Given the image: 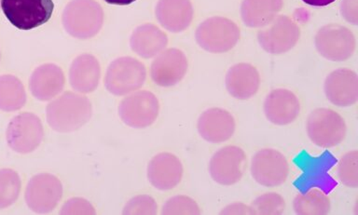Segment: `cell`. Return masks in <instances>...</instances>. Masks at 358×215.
Wrapping results in <instances>:
<instances>
[{
  "label": "cell",
  "mask_w": 358,
  "mask_h": 215,
  "mask_svg": "<svg viewBox=\"0 0 358 215\" xmlns=\"http://www.w3.org/2000/svg\"><path fill=\"white\" fill-rule=\"evenodd\" d=\"M168 38L156 25L145 24L136 28L131 34L130 45L133 52L142 58H152L166 47Z\"/></svg>",
  "instance_id": "cb8c5ba5"
},
{
  "label": "cell",
  "mask_w": 358,
  "mask_h": 215,
  "mask_svg": "<svg viewBox=\"0 0 358 215\" xmlns=\"http://www.w3.org/2000/svg\"><path fill=\"white\" fill-rule=\"evenodd\" d=\"M315 43L320 55L333 61H343L351 57L357 44L351 30L335 24L320 28L316 34Z\"/></svg>",
  "instance_id": "52a82bcc"
},
{
  "label": "cell",
  "mask_w": 358,
  "mask_h": 215,
  "mask_svg": "<svg viewBox=\"0 0 358 215\" xmlns=\"http://www.w3.org/2000/svg\"><path fill=\"white\" fill-rule=\"evenodd\" d=\"M246 156L242 148L228 145L212 156L209 172L213 180L222 186L238 183L245 172Z\"/></svg>",
  "instance_id": "4fadbf2b"
},
{
  "label": "cell",
  "mask_w": 358,
  "mask_h": 215,
  "mask_svg": "<svg viewBox=\"0 0 358 215\" xmlns=\"http://www.w3.org/2000/svg\"><path fill=\"white\" fill-rule=\"evenodd\" d=\"M301 105L298 97L288 89H274L264 102V113L268 121L275 125H287L298 117Z\"/></svg>",
  "instance_id": "d6986e66"
},
{
  "label": "cell",
  "mask_w": 358,
  "mask_h": 215,
  "mask_svg": "<svg viewBox=\"0 0 358 215\" xmlns=\"http://www.w3.org/2000/svg\"><path fill=\"white\" fill-rule=\"evenodd\" d=\"M155 14L162 27L179 33L192 24L193 7L190 0H159Z\"/></svg>",
  "instance_id": "44dd1931"
},
{
  "label": "cell",
  "mask_w": 358,
  "mask_h": 215,
  "mask_svg": "<svg viewBox=\"0 0 358 215\" xmlns=\"http://www.w3.org/2000/svg\"><path fill=\"white\" fill-rule=\"evenodd\" d=\"M294 209L296 214L323 215L330 211V200L326 193L319 189H309L294 200Z\"/></svg>",
  "instance_id": "4316f807"
},
{
  "label": "cell",
  "mask_w": 358,
  "mask_h": 215,
  "mask_svg": "<svg viewBox=\"0 0 358 215\" xmlns=\"http://www.w3.org/2000/svg\"><path fill=\"white\" fill-rule=\"evenodd\" d=\"M302 1L308 5L315 6V7H324V6L331 4L336 0H302Z\"/></svg>",
  "instance_id": "d590c367"
},
{
  "label": "cell",
  "mask_w": 358,
  "mask_h": 215,
  "mask_svg": "<svg viewBox=\"0 0 358 215\" xmlns=\"http://www.w3.org/2000/svg\"><path fill=\"white\" fill-rule=\"evenodd\" d=\"M61 214H94V206L84 198H74L62 207Z\"/></svg>",
  "instance_id": "d6a6232c"
},
{
  "label": "cell",
  "mask_w": 358,
  "mask_h": 215,
  "mask_svg": "<svg viewBox=\"0 0 358 215\" xmlns=\"http://www.w3.org/2000/svg\"><path fill=\"white\" fill-rule=\"evenodd\" d=\"M341 13L350 24H358V0H343Z\"/></svg>",
  "instance_id": "836d02e7"
},
{
  "label": "cell",
  "mask_w": 358,
  "mask_h": 215,
  "mask_svg": "<svg viewBox=\"0 0 358 215\" xmlns=\"http://www.w3.org/2000/svg\"><path fill=\"white\" fill-rule=\"evenodd\" d=\"M43 126L39 117L32 113H22L13 117L7 128V141L15 152H33L43 140Z\"/></svg>",
  "instance_id": "9c48e42d"
},
{
  "label": "cell",
  "mask_w": 358,
  "mask_h": 215,
  "mask_svg": "<svg viewBox=\"0 0 358 215\" xmlns=\"http://www.w3.org/2000/svg\"><path fill=\"white\" fill-rule=\"evenodd\" d=\"M147 70L144 64L131 57H120L109 64L106 75V88L110 94L122 96L144 85Z\"/></svg>",
  "instance_id": "5b68a950"
},
{
  "label": "cell",
  "mask_w": 358,
  "mask_h": 215,
  "mask_svg": "<svg viewBox=\"0 0 358 215\" xmlns=\"http://www.w3.org/2000/svg\"><path fill=\"white\" fill-rule=\"evenodd\" d=\"M162 214H200L201 211L194 200L186 195H176L166 201L162 207Z\"/></svg>",
  "instance_id": "4dcf8cb0"
},
{
  "label": "cell",
  "mask_w": 358,
  "mask_h": 215,
  "mask_svg": "<svg viewBox=\"0 0 358 215\" xmlns=\"http://www.w3.org/2000/svg\"><path fill=\"white\" fill-rule=\"evenodd\" d=\"M0 3H1V0H0Z\"/></svg>",
  "instance_id": "74e56055"
},
{
  "label": "cell",
  "mask_w": 358,
  "mask_h": 215,
  "mask_svg": "<svg viewBox=\"0 0 358 215\" xmlns=\"http://www.w3.org/2000/svg\"><path fill=\"white\" fill-rule=\"evenodd\" d=\"M92 103L88 98L74 92H64L47 106L46 117L50 127L59 133H71L91 119Z\"/></svg>",
  "instance_id": "6da1fadb"
},
{
  "label": "cell",
  "mask_w": 358,
  "mask_h": 215,
  "mask_svg": "<svg viewBox=\"0 0 358 215\" xmlns=\"http://www.w3.org/2000/svg\"><path fill=\"white\" fill-rule=\"evenodd\" d=\"M235 120L231 114L221 108H210L201 114L198 131L201 138L209 142L228 141L235 131Z\"/></svg>",
  "instance_id": "ac0fdd59"
},
{
  "label": "cell",
  "mask_w": 358,
  "mask_h": 215,
  "mask_svg": "<svg viewBox=\"0 0 358 215\" xmlns=\"http://www.w3.org/2000/svg\"><path fill=\"white\" fill-rule=\"evenodd\" d=\"M21 191V179L10 169L0 170V209L13 205Z\"/></svg>",
  "instance_id": "83f0119b"
},
{
  "label": "cell",
  "mask_w": 358,
  "mask_h": 215,
  "mask_svg": "<svg viewBox=\"0 0 358 215\" xmlns=\"http://www.w3.org/2000/svg\"><path fill=\"white\" fill-rule=\"evenodd\" d=\"M64 75L55 64H42L31 75L29 88L33 96L39 101H49L63 91Z\"/></svg>",
  "instance_id": "ffe728a7"
},
{
  "label": "cell",
  "mask_w": 358,
  "mask_h": 215,
  "mask_svg": "<svg viewBox=\"0 0 358 215\" xmlns=\"http://www.w3.org/2000/svg\"><path fill=\"white\" fill-rule=\"evenodd\" d=\"M159 100L152 92H134L124 98L119 106V114L122 121L131 128L148 127L155 121L159 114Z\"/></svg>",
  "instance_id": "30bf717a"
},
{
  "label": "cell",
  "mask_w": 358,
  "mask_h": 215,
  "mask_svg": "<svg viewBox=\"0 0 358 215\" xmlns=\"http://www.w3.org/2000/svg\"><path fill=\"white\" fill-rule=\"evenodd\" d=\"M221 214H252L250 207L243 205V204L236 203L234 205H229L227 208L224 209Z\"/></svg>",
  "instance_id": "e575fe53"
},
{
  "label": "cell",
  "mask_w": 358,
  "mask_h": 215,
  "mask_svg": "<svg viewBox=\"0 0 358 215\" xmlns=\"http://www.w3.org/2000/svg\"><path fill=\"white\" fill-rule=\"evenodd\" d=\"M6 18L20 30H30L46 24L52 15V0H1Z\"/></svg>",
  "instance_id": "277c9868"
},
{
  "label": "cell",
  "mask_w": 358,
  "mask_h": 215,
  "mask_svg": "<svg viewBox=\"0 0 358 215\" xmlns=\"http://www.w3.org/2000/svg\"><path fill=\"white\" fill-rule=\"evenodd\" d=\"M307 133L310 141L317 147H336L345 138V121L331 109H315L308 117Z\"/></svg>",
  "instance_id": "8992f818"
},
{
  "label": "cell",
  "mask_w": 358,
  "mask_h": 215,
  "mask_svg": "<svg viewBox=\"0 0 358 215\" xmlns=\"http://www.w3.org/2000/svg\"><path fill=\"white\" fill-rule=\"evenodd\" d=\"M252 214H281L285 209L284 198L276 193L259 195L250 206Z\"/></svg>",
  "instance_id": "f1b7e54d"
},
{
  "label": "cell",
  "mask_w": 358,
  "mask_h": 215,
  "mask_svg": "<svg viewBox=\"0 0 358 215\" xmlns=\"http://www.w3.org/2000/svg\"><path fill=\"white\" fill-rule=\"evenodd\" d=\"M187 70V59L178 49H168L157 56L151 64L153 82L161 87L175 86L180 82Z\"/></svg>",
  "instance_id": "5bb4252c"
},
{
  "label": "cell",
  "mask_w": 358,
  "mask_h": 215,
  "mask_svg": "<svg viewBox=\"0 0 358 215\" xmlns=\"http://www.w3.org/2000/svg\"><path fill=\"white\" fill-rule=\"evenodd\" d=\"M199 46L212 53H223L234 49L240 39V29L231 20L215 16L199 25L195 34Z\"/></svg>",
  "instance_id": "3957f363"
},
{
  "label": "cell",
  "mask_w": 358,
  "mask_h": 215,
  "mask_svg": "<svg viewBox=\"0 0 358 215\" xmlns=\"http://www.w3.org/2000/svg\"><path fill=\"white\" fill-rule=\"evenodd\" d=\"M327 99L337 106L346 108L357 102L358 77L352 70L341 68L330 73L324 81Z\"/></svg>",
  "instance_id": "9a60e30c"
},
{
  "label": "cell",
  "mask_w": 358,
  "mask_h": 215,
  "mask_svg": "<svg viewBox=\"0 0 358 215\" xmlns=\"http://www.w3.org/2000/svg\"><path fill=\"white\" fill-rule=\"evenodd\" d=\"M62 22L70 36L80 39L91 38L103 27V8L94 0H72L64 8Z\"/></svg>",
  "instance_id": "7a4b0ae2"
},
{
  "label": "cell",
  "mask_w": 358,
  "mask_h": 215,
  "mask_svg": "<svg viewBox=\"0 0 358 215\" xmlns=\"http://www.w3.org/2000/svg\"><path fill=\"white\" fill-rule=\"evenodd\" d=\"M338 177L347 186H358V152L357 150L345 154L338 163Z\"/></svg>",
  "instance_id": "f546056e"
},
{
  "label": "cell",
  "mask_w": 358,
  "mask_h": 215,
  "mask_svg": "<svg viewBox=\"0 0 358 215\" xmlns=\"http://www.w3.org/2000/svg\"><path fill=\"white\" fill-rule=\"evenodd\" d=\"M27 102V92L21 80L14 75L0 77V109L3 111H15L21 109Z\"/></svg>",
  "instance_id": "484cf974"
},
{
  "label": "cell",
  "mask_w": 358,
  "mask_h": 215,
  "mask_svg": "<svg viewBox=\"0 0 358 215\" xmlns=\"http://www.w3.org/2000/svg\"><path fill=\"white\" fill-rule=\"evenodd\" d=\"M105 1L111 5L126 6L131 4L136 0H105Z\"/></svg>",
  "instance_id": "8d00e7d4"
},
{
  "label": "cell",
  "mask_w": 358,
  "mask_h": 215,
  "mask_svg": "<svg viewBox=\"0 0 358 215\" xmlns=\"http://www.w3.org/2000/svg\"><path fill=\"white\" fill-rule=\"evenodd\" d=\"M289 166L285 156L279 151L262 149L255 154L251 161V175L262 186H281L287 180Z\"/></svg>",
  "instance_id": "7c38bea8"
},
{
  "label": "cell",
  "mask_w": 358,
  "mask_h": 215,
  "mask_svg": "<svg viewBox=\"0 0 358 215\" xmlns=\"http://www.w3.org/2000/svg\"><path fill=\"white\" fill-rule=\"evenodd\" d=\"M260 77L256 67L249 64H237L229 69L226 88L232 97L248 100L259 91Z\"/></svg>",
  "instance_id": "7402d4cb"
},
{
  "label": "cell",
  "mask_w": 358,
  "mask_h": 215,
  "mask_svg": "<svg viewBox=\"0 0 358 215\" xmlns=\"http://www.w3.org/2000/svg\"><path fill=\"white\" fill-rule=\"evenodd\" d=\"M183 176V166L175 155L161 153L151 159L148 167V178L159 190H171L178 186Z\"/></svg>",
  "instance_id": "e0dca14e"
},
{
  "label": "cell",
  "mask_w": 358,
  "mask_h": 215,
  "mask_svg": "<svg viewBox=\"0 0 358 215\" xmlns=\"http://www.w3.org/2000/svg\"><path fill=\"white\" fill-rule=\"evenodd\" d=\"M100 77V64L94 55L78 56L70 66V84L75 91L81 94H90L95 91L99 84Z\"/></svg>",
  "instance_id": "603a6c76"
},
{
  "label": "cell",
  "mask_w": 358,
  "mask_h": 215,
  "mask_svg": "<svg viewBox=\"0 0 358 215\" xmlns=\"http://www.w3.org/2000/svg\"><path fill=\"white\" fill-rule=\"evenodd\" d=\"M282 8V0H243L241 16L246 27H264L276 18Z\"/></svg>",
  "instance_id": "d4e9b609"
},
{
  "label": "cell",
  "mask_w": 358,
  "mask_h": 215,
  "mask_svg": "<svg viewBox=\"0 0 358 215\" xmlns=\"http://www.w3.org/2000/svg\"><path fill=\"white\" fill-rule=\"evenodd\" d=\"M63 195V186L60 180L49 173L35 175L28 181L25 190L27 206L36 214L52 212Z\"/></svg>",
  "instance_id": "ba28073f"
},
{
  "label": "cell",
  "mask_w": 358,
  "mask_h": 215,
  "mask_svg": "<svg viewBox=\"0 0 358 215\" xmlns=\"http://www.w3.org/2000/svg\"><path fill=\"white\" fill-rule=\"evenodd\" d=\"M157 209L158 206L154 198L150 195H138L126 204L123 214H156Z\"/></svg>",
  "instance_id": "1f68e13d"
},
{
  "label": "cell",
  "mask_w": 358,
  "mask_h": 215,
  "mask_svg": "<svg viewBox=\"0 0 358 215\" xmlns=\"http://www.w3.org/2000/svg\"><path fill=\"white\" fill-rule=\"evenodd\" d=\"M303 161L306 163L301 166L303 173L295 183L296 188L305 192L317 186L326 194L335 188L337 181L327 175V170L337 162L334 156L324 153L320 158H305Z\"/></svg>",
  "instance_id": "2e32d148"
},
{
  "label": "cell",
  "mask_w": 358,
  "mask_h": 215,
  "mask_svg": "<svg viewBox=\"0 0 358 215\" xmlns=\"http://www.w3.org/2000/svg\"><path fill=\"white\" fill-rule=\"evenodd\" d=\"M268 25L257 33V40L263 50L271 54H282L295 47L301 30L289 17H276Z\"/></svg>",
  "instance_id": "8fae6325"
}]
</instances>
